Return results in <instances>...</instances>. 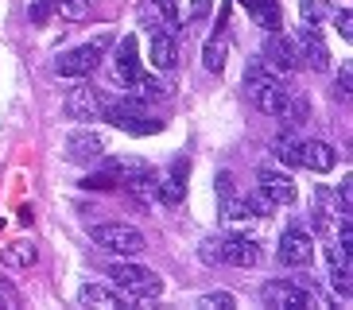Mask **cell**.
Returning a JSON list of instances; mask_svg holds the SVG:
<instances>
[{
    "label": "cell",
    "mask_w": 353,
    "mask_h": 310,
    "mask_svg": "<svg viewBox=\"0 0 353 310\" xmlns=\"http://www.w3.org/2000/svg\"><path fill=\"white\" fill-rule=\"evenodd\" d=\"M245 93H249V101L256 105L260 113L268 116H280V121H288L291 113V101H295V93L288 90V85L280 82V74L272 70L264 59H252L249 70H245Z\"/></svg>",
    "instance_id": "obj_1"
},
{
    "label": "cell",
    "mask_w": 353,
    "mask_h": 310,
    "mask_svg": "<svg viewBox=\"0 0 353 310\" xmlns=\"http://www.w3.org/2000/svg\"><path fill=\"white\" fill-rule=\"evenodd\" d=\"M109 276H113L117 291H121V295H128V302L159 299V291H163V279H159L152 268L132 264V260H117L113 268H109Z\"/></svg>",
    "instance_id": "obj_2"
},
{
    "label": "cell",
    "mask_w": 353,
    "mask_h": 310,
    "mask_svg": "<svg viewBox=\"0 0 353 310\" xmlns=\"http://www.w3.org/2000/svg\"><path fill=\"white\" fill-rule=\"evenodd\" d=\"M109 47H113V39H109V35H97V39H90V43H82V47H74V51L59 54L54 70H59V78H90Z\"/></svg>",
    "instance_id": "obj_3"
},
{
    "label": "cell",
    "mask_w": 353,
    "mask_h": 310,
    "mask_svg": "<svg viewBox=\"0 0 353 310\" xmlns=\"http://www.w3.org/2000/svg\"><path fill=\"white\" fill-rule=\"evenodd\" d=\"M94 245L105 248V252H113V256H121V260H132L148 248V240H144L140 229L125 225V221H109V225L94 229Z\"/></svg>",
    "instance_id": "obj_4"
},
{
    "label": "cell",
    "mask_w": 353,
    "mask_h": 310,
    "mask_svg": "<svg viewBox=\"0 0 353 310\" xmlns=\"http://www.w3.org/2000/svg\"><path fill=\"white\" fill-rule=\"evenodd\" d=\"M260 302L276 310H303V307H314V295L299 279H272V283L260 287Z\"/></svg>",
    "instance_id": "obj_5"
},
{
    "label": "cell",
    "mask_w": 353,
    "mask_h": 310,
    "mask_svg": "<svg viewBox=\"0 0 353 310\" xmlns=\"http://www.w3.org/2000/svg\"><path fill=\"white\" fill-rule=\"evenodd\" d=\"M101 116H109L121 132H132V136H148V132H159V128H163L159 121H152V116L144 113V105L136 101V97H128V101H121V105H105Z\"/></svg>",
    "instance_id": "obj_6"
},
{
    "label": "cell",
    "mask_w": 353,
    "mask_h": 310,
    "mask_svg": "<svg viewBox=\"0 0 353 310\" xmlns=\"http://www.w3.org/2000/svg\"><path fill=\"white\" fill-rule=\"evenodd\" d=\"M63 109H66V116H70V121H82L85 124V121H101L105 101H101V93H97L94 85L78 78V85H70V90H66Z\"/></svg>",
    "instance_id": "obj_7"
},
{
    "label": "cell",
    "mask_w": 353,
    "mask_h": 310,
    "mask_svg": "<svg viewBox=\"0 0 353 310\" xmlns=\"http://www.w3.org/2000/svg\"><path fill=\"white\" fill-rule=\"evenodd\" d=\"M256 190L268 198L272 206H291L299 198V186L291 183V175H283L276 167H260L256 171Z\"/></svg>",
    "instance_id": "obj_8"
},
{
    "label": "cell",
    "mask_w": 353,
    "mask_h": 310,
    "mask_svg": "<svg viewBox=\"0 0 353 310\" xmlns=\"http://www.w3.org/2000/svg\"><path fill=\"white\" fill-rule=\"evenodd\" d=\"M276 256H280V264H288V268H311V260H314L311 233H303V229H288V233L280 237Z\"/></svg>",
    "instance_id": "obj_9"
},
{
    "label": "cell",
    "mask_w": 353,
    "mask_h": 310,
    "mask_svg": "<svg viewBox=\"0 0 353 310\" xmlns=\"http://www.w3.org/2000/svg\"><path fill=\"white\" fill-rule=\"evenodd\" d=\"M338 163V152L322 140H295V167H307L314 175H326Z\"/></svg>",
    "instance_id": "obj_10"
},
{
    "label": "cell",
    "mask_w": 353,
    "mask_h": 310,
    "mask_svg": "<svg viewBox=\"0 0 353 310\" xmlns=\"http://www.w3.org/2000/svg\"><path fill=\"white\" fill-rule=\"evenodd\" d=\"M260 59L268 62L276 74H291L295 66H299V54H295V47L283 39L280 31H268V39H264V47H260Z\"/></svg>",
    "instance_id": "obj_11"
},
{
    "label": "cell",
    "mask_w": 353,
    "mask_h": 310,
    "mask_svg": "<svg viewBox=\"0 0 353 310\" xmlns=\"http://www.w3.org/2000/svg\"><path fill=\"white\" fill-rule=\"evenodd\" d=\"M221 264H233V268H252L260 264V245L245 233H233V237L221 240Z\"/></svg>",
    "instance_id": "obj_12"
},
{
    "label": "cell",
    "mask_w": 353,
    "mask_h": 310,
    "mask_svg": "<svg viewBox=\"0 0 353 310\" xmlns=\"http://www.w3.org/2000/svg\"><path fill=\"white\" fill-rule=\"evenodd\" d=\"M113 74L121 85H136L140 82V47H136V35H125L121 47H117V59H113Z\"/></svg>",
    "instance_id": "obj_13"
},
{
    "label": "cell",
    "mask_w": 353,
    "mask_h": 310,
    "mask_svg": "<svg viewBox=\"0 0 353 310\" xmlns=\"http://www.w3.org/2000/svg\"><path fill=\"white\" fill-rule=\"evenodd\" d=\"M299 59L311 62V70H330V51L319 35V23H303L299 28Z\"/></svg>",
    "instance_id": "obj_14"
},
{
    "label": "cell",
    "mask_w": 353,
    "mask_h": 310,
    "mask_svg": "<svg viewBox=\"0 0 353 310\" xmlns=\"http://www.w3.org/2000/svg\"><path fill=\"white\" fill-rule=\"evenodd\" d=\"M218 198H221V217H225V221H245V217H249L245 194H237L229 171H218Z\"/></svg>",
    "instance_id": "obj_15"
},
{
    "label": "cell",
    "mask_w": 353,
    "mask_h": 310,
    "mask_svg": "<svg viewBox=\"0 0 353 310\" xmlns=\"http://www.w3.org/2000/svg\"><path fill=\"white\" fill-rule=\"evenodd\" d=\"M156 198L167 206H179L187 198V163H171L163 178H156Z\"/></svg>",
    "instance_id": "obj_16"
},
{
    "label": "cell",
    "mask_w": 353,
    "mask_h": 310,
    "mask_svg": "<svg viewBox=\"0 0 353 310\" xmlns=\"http://www.w3.org/2000/svg\"><path fill=\"white\" fill-rule=\"evenodd\" d=\"M66 152H70V159H101L105 155V136L94 132V128H78V132L66 140Z\"/></svg>",
    "instance_id": "obj_17"
},
{
    "label": "cell",
    "mask_w": 353,
    "mask_h": 310,
    "mask_svg": "<svg viewBox=\"0 0 353 310\" xmlns=\"http://www.w3.org/2000/svg\"><path fill=\"white\" fill-rule=\"evenodd\" d=\"M109 175L117 178V183H136V178H144V175H156L152 171V163L148 159H140V155H113L109 159Z\"/></svg>",
    "instance_id": "obj_18"
},
{
    "label": "cell",
    "mask_w": 353,
    "mask_h": 310,
    "mask_svg": "<svg viewBox=\"0 0 353 310\" xmlns=\"http://www.w3.org/2000/svg\"><path fill=\"white\" fill-rule=\"evenodd\" d=\"M78 302H82V307H105V310H113V307H132V302H128L121 291L105 287V283H85V287L78 291Z\"/></svg>",
    "instance_id": "obj_19"
},
{
    "label": "cell",
    "mask_w": 353,
    "mask_h": 310,
    "mask_svg": "<svg viewBox=\"0 0 353 310\" xmlns=\"http://www.w3.org/2000/svg\"><path fill=\"white\" fill-rule=\"evenodd\" d=\"M152 66H156V70H171V66H175L179 62V47H175V35H171V31H152Z\"/></svg>",
    "instance_id": "obj_20"
},
{
    "label": "cell",
    "mask_w": 353,
    "mask_h": 310,
    "mask_svg": "<svg viewBox=\"0 0 353 310\" xmlns=\"http://www.w3.org/2000/svg\"><path fill=\"white\" fill-rule=\"evenodd\" d=\"M314 198H319V206H314V229L330 237V233H334V217H338V206L330 202V190H326V186H319Z\"/></svg>",
    "instance_id": "obj_21"
},
{
    "label": "cell",
    "mask_w": 353,
    "mask_h": 310,
    "mask_svg": "<svg viewBox=\"0 0 353 310\" xmlns=\"http://www.w3.org/2000/svg\"><path fill=\"white\" fill-rule=\"evenodd\" d=\"M241 4H245L268 31H280V4H276V0H241Z\"/></svg>",
    "instance_id": "obj_22"
},
{
    "label": "cell",
    "mask_w": 353,
    "mask_h": 310,
    "mask_svg": "<svg viewBox=\"0 0 353 310\" xmlns=\"http://www.w3.org/2000/svg\"><path fill=\"white\" fill-rule=\"evenodd\" d=\"M35 260H39V252H35V245L32 240H28V245H8L4 248V264H8V268H32Z\"/></svg>",
    "instance_id": "obj_23"
},
{
    "label": "cell",
    "mask_w": 353,
    "mask_h": 310,
    "mask_svg": "<svg viewBox=\"0 0 353 310\" xmlns=\"http://www.w3.org/2000/svg\"><path fill=\"white\" fill-rule=\"evenodd\" d=\"M225 51H229L225 35H218V39H210V43H206V70H214V74H221V70H225Z\"/></svg>",
    "instance_id": "obj_24"
},
{
    "label": "cell",
    "mask_w": 353,
    "mask_h": 310,
    "mask_svg": "<svg viewBox=\"0 0 353 310\" xmlns=\"http://www.w3.org/2000/svg\"><path fill=\"white\" fill-rule=\"evenodd\" d=\"M194 307H202V310H233L237 299H233L229 291H206V295H198Z\"/></svg>",
    "instance_id": "obj_25"
},
{
    "label": "cell",
    "mask_w": 353,
    "mask_h": 310,
    "mask_svg": "<svg viewBox=\"0 0 353 310\" xmlns=\"http://www.w3.org/2000/svg\"><path fill=\"white\" fill-rule=\"evenodd\" d=\"M90 4L94 0H54V8L63 12L66 20H85L90 16Z\"/></svg>",
    "instance_id": "obj_26"
},
{
    "label": "cell",
    "mask_w": 353,
    "mask_h": 310,
    "mask_svg": "<svg viewBox=\"0 0 353 310\" xmlns=\"http://www.w3.org/2000/svg\"><path fill=\"white\" fill-rule=\"evenodd\" d=\"M330 287L338 291L345 302H350V295H353V287H350V264H342V268H330Z\"/></svg>",
    "instance_id": "obj_27"
},
{
    "label": "cell",
    "mask_w": 353,
    "mask_h": 310,
    "mask_svg": "<svg viewBox=\"0 0 353 310\" xmlns=\"http://www.w3.org/2000/svg\"><path fill=\"white\" fill-rule=\"evenodd\" d=\"M140 97H156V101H167V97H171V85H163V82H152V78H144V74H140Z\"/></svg>",
    "instance_id": "obj_28"
},
{
    "label": "cell",
    "mask_w": 353,
    "mask_h": 310,
    "mask_svg": "<svg viewBox=\"0 0 353 310\" xmlns=\"http://www.w3.org/2000/svg\"><path fill=\"white\" fill-rule=\"evenodd\" d=\"M245 206H249V217H268L272 209H276V206L268 202V198L260 194V190H252V194H245Z\"/></svg>",
    "instance_id": "obj_29"
},
{
    "label": "cell",
    "mask_w": 353,
    "mask_h": 310,
    "mask_svg": "<svg viewBox=\"0 0 353 310\" xmlns=\"http://www.w3.org/2000/svg\"><path fill=\"white\" fill-rule=\"evenodd\" d=\"M299 12H303V23H319L322 16H330V8H326L322 0H303Z\"/></svg>",
    "instance_id": "obj_30"
},
{
    "label": "cell",
    "mask_w": 353,
    "mask_h": 310,
    "mask_svg": "<svg viewBox=\"0 0 353 310\" xmlns=\"http://www.w3.org/2000/svg\"><path fill=\"white\" fill-rule=\"evenodd\" d=\"M159 8V16H163V23H167V31H175V23H179V0H152Z\"/></svg>",
    "instance_id": "obj_31"
},
{
    "label": "cell",
    "mask_w": 353,
    "mask_h": 310,
    "mask_svg": "<svg viewBox=\"0 0 353 310\" xmlns=\"http://www.w3.org/2000/svg\"><path fill=\"white\" fill-rule=\"evenodd\" d=\"M198 256L206 260V264H221V237L202 240V248H198Z\"/></svg>",
    "instance_id": "obj_32"
},
{
    "label": "cell",
    "mask_w": 353,
    "mask_h": 310,
    "mask_svg": "<svg viewBox=\"0 0 353 310\" xmlns=\"http://www.w3.org/2000/svg\"><path fill=\"white\" fill-rule=\"evenodd\" d=\"M0 307H4V310H16V307H20V291L12 287L8 279H0Z\"/></svg>",
    "instance_id": "obj_33"
},
{
    "label": "cell",
    "mask_w": 353,
    "mask_h": 310,
    "mask_svg": "<svg viewBox=\"0 0 353 310\" xmlns=\"http://www.w3.org/2000/svg\"><path fill=\"white\" fill-rule=\"evenodd\" d=\"M334 23H338V35H342V39H353V16H350V8H338L334 12Z\"/></svg>",
    "instance_id": "obj_34"
},
{
    "label": "cell",
    "mask_w": 353,
    "mask_h": 310,
    "mask_svg": "<svg viewBox=\"0 0 353 310\" xmlns=\"http://www.w3.org/2000/svg\"><path fill=\"white\" fill-rule=\"evenodd\" d=\"M51 8H54V0H35L28 16H32V23H47V16H51Z\"/></svg>",
    "instance_id": "obj_35"
},
{
    "label": "cell",
    "mask_w": 353,
    "mask_h": 310,
    "mask_svg": "<svg viewBox=\"0 0 353 310\" xmlns=\"http://www.w3.org/2000/svg\"><path fill=\"white\" fill-rule=\"evenodd\" d=\"M113 183H117L113 175H94V178H85L82 186H94V190H109V186H113Z\"/></svg>",
    "instance_id": "obj_36"
},
{
    "label": "cell",
    "mask_w": 353,
    "mask_h": 310,
    "mask_svg": "<svg viewBox=\"0 0 353 310\" xmlns=\"http://www.w3.org/2000/svg\"><path fill=\"white\" fill-rule=\"evenodd\" d=\"M338 85H342L338 93H342V97H350V85H353V70H350V66H342V74H338Z\"/></svg>",
    "instance_id": "obj_37"
}]
</instances>
